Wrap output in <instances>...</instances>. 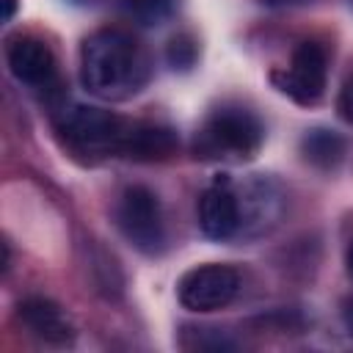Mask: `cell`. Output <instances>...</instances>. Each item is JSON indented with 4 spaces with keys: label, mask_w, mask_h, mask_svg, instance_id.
I'll use <instances>...</instances> for the list:
<instances>
[{
    "label": "cell",
    "mask_w": 353,
    "mask_h": 353,
    "mask_svg": "<svg viewBox=\"0 0 353 353\" xmlns=\"http://www.w3.org/2000/svg\"><path fill=\"white\" fill-rule=\"evenodd\" d=\"M345 265H347V273L353 276V243H350L347 251H345Z\"/></svg>",
    "instance_id": "17"
},
{
    "label": "cell",
    "mask_w": 353,
    "mask_h": 353,
    "mask_svg": "<svg viewBox=\"0 0 353 353\" xmlns=\"http://www.w3.org/2000/svg\"><path fill=\"white\" fill-rule=\"evenodd\" d=\"M240 273L229 265L207 262L188 270L176 284V298L188 312H215L234 301Z\"/></svg>",
    "instance_id": "5"
},
{
    "label": "cell",
    "mask_w": 353,
    "mask_h": 353,
    "mask_svg": "<svg viewBox=\"0 0 353 353\" xmlns=\"http://www.w3.org/2000/svg\"><path fill=\"white\" fill-rule=\"evenodd\" d=\"M336 113H339V119L345 124L353 127V72L345 77V83H342V88L336 94Z\"/></svg>",
    "instance_id": "14"
},
{
    "label": "cell",
    "mask_w": 353,
    "mask_h": 353,
    "mask_svg": "<svg viewBox=\"0 0 353 353\" xmlns=\"http://www.w3.org/2000/svg\"><path fill=\"white\" fill-rule=\"evenodd\" d=\"M116 223L121 234L141 254H160L165 248V223L157 196L143 185H130L116 207Z\"/></svg>",
    "instance_id": "4"
},
{
    "label": "cell",
    "mask_w": 353,
    "mask_h": 353,
    "mask_svg": "<svg viewBox=\"0 0 353 353\" xmlns=\"http://www.w3.org/2000/svg\"><path fill=\"white\" fill-rule=\"evenodd\" d=\"M301 154L320 171H334L345 160V138L328 127H314L301 138Z\"/></svg>",
    "instance_id": "11"
},
{
    "label": "cell",
    "mask_w": 353,
    "mask_h": 353,
    "mask_svg": "<svg viewBox=\"0 0 353 353\" xmlns=\"http://www.w3.org/2000/svg\"><path fill=\"white\" fill-rule=\"evenodd\" d=\"M121 8L138 22V25H163L174 11L179 0H119Z\"/></svg>",
    "instance_id": "12"
},
{
    "label": "cell",
    "mask_w": 353,
    "mask_h": 353,
    "mask_svg": "<svg viewBox=\"0 0 353 353\" xmlns=\"http://www.w3.org/2000/svg\"><path fill=\"white\" fill-rule=\"evenodd\" d=\"M196 58H199V44L188 33H176L165 47V61H168L171 69L185 72V69H190L196 63Z\"/></svg>",
    "instance_id": "13"
},
{
    "label": "cell",
    "mask_w": 353,
    "mask_h": 353,
    "mask_svg": "<svg viewBox=\"0 0 353 353\" xmlns=\"http://www.w3.org/2000/svg\"><path fill=\"white\" fill-rule=\"evenodd\" d=\"M19 320L22 325L47 345H72L74 342V325L66 317V312L50 301V298H28L19 303Z\"/></svg>",
    "instance_id": "9"
},
{
    "label": "cell",
    "mask_w": 353,
    "mask_h": 353,
    "mask_svg": "<svg viewBox=\"0 0 353 353\" xmlns=\"http://www.w3.org/2000/svg\"><path fill=\"white\" fill-rule=\"evenodd\" d=\"M325 74H328V55L317 41H301L292 52L290 69L273 72V85L287 94L298 105H314L325 94Z\"/></svg>",
    "instance_id": "6"
},
{
    "label": "cell",
    "mask_w": 353,
    "mask_h": 353,
    "mask_svg": "<svg viewBox=\"0 0 353 353\" xmlns=\"http://www.w3.org/2000/svg\"><path fill=\"white\" fill-rule=\"evenodd\" d=\"M149 80L143 47L119 28L94 30L80 47V83L99 99H127Z\"/></svg>",
    "instance_id": "1"
},
{
    "label": "cell",
    "mask_w": 353,
    "mask_h": 353,
    "mask_svg": "<svg viewBox=\"0 0 353 353\" xmlns=\"http://www.w3.org/2000/svg\"><path fill=\"white\" fill-rule=\"evenodd\" d=\"M270 3H306V0H270Z\"/></svg>",
    "instance_id": "18"
},
{
    "label": "cell",
    "mask_w": 353,
    "mask_h": 353,
    "mask_svg": "<svg viewBox=\"0 0 353 353\" xmlns=\"http://www.w3.org/2000/svg\"><path fill=\"white\" fill-rule=\"evenodd\" d=\"M342 320H345V328H347V334L353 336V298H347V301L342 303Z\"/></svg>",
    "instance_id": "15"
},
{
    "label": "cell",
    "mask_w": 353,
    "mask_h": 353,
    "mask_svg": "<svg viewBox=\"0 0 353 353\" xmlns=\"http://www.w3.org/2000/svg\"><path fill=\"white\" fill-rule=\"evenodd\" d=\"M350 6H353V0H350Z\"/></svg>",
    "instance_id": "19"
},
{
    "label": "cell",
    "mask_w": 353,
    "mask_h": 353,
    "mask_svg": "<svg viewBox=\"0 0 353 353\" xmlns=\"http://www.w3.org/2000/svg\"><path fill=\"white\" fill-rule=\"evenodd\" d=\"M130 127H132L130 119H121L110 110L91 108V105H69L58 113V130L63 132V138L72 146H77L83 152L121 154Z\"/></svg>",
    "instance_id": "3"
},
{
    "label": "cell",
    "mask_w": 353,
    "mask_h": 353,
    "mask_svg": "<svg viewBox=\"0 0 353 353\" xmlns=\"http://www.w3.org/2000/svg\"><path fill=\"white\" fill-rule=\"evenodd\" d=\"M179 138L171 127L165 124H152V121H132L124 146H121V157L127 160H138V163H152V160H165L176 152Z\"/></svg>",
    "instance_id": "10"
},
{
    "label": "cell",
    "mask_w": 353,
    "mask_h": 353,
    "mask_svg": "<svg viewBox=\"0 0 353 353\" xmlns=\"http://www.w3.org/2000/svg\"><path fill=\"white\" fill-rule=\"evenodd\" d=\"M6 58H8L11 74L19 83H25L30 88L52 85V80H55V58H52V50L44 41H39L33 36H19V39H14L8 44Z\"/></svg>",
    "instance_id": "8"
},
{
    "label": "cell",
    "mask_w": 353,
    "mask_h": 353,
    "mask_svg": "<svg viewBox=\"0 0 353 353\" xmlns=\"http://www.w3.org/2000/svg\"><path fill=\"white\" fill-rule=\"evenodd\" d=\"M199 226L204 237L210 240H229L240 232L243 215H240V199L232 190L229 179H218L210 185L199 199Z\"/></svg>",
    "instance_id": "7"
},
{
    "label": "cell",
    "mask_w": 353,
    "mask_h": 353,
    "mask_svg": "<svg viewBox=\"0 0 353 353\" xmlns=\"http://www.w3.org/2000/svg\"><path fill=\"white\" fill-rule=\"evenodd\" d=\"M265 127L259 116L240 105L215 108L196 132V157L204 160H248L259 152Z\"/></svg>",
    "instance_id": "2"
},
{
    "label": "cell",
    "mask_w": 353,
    "mask_h": 353,
    "mask_svg": "<svg viewBox=\"0 0 353 353\" xmlns=\"http://www.w3.org/2000/svg\"><path fill=\"white\" fill-rule=\"evenodd\" d=\"M14 11H17V0H3V22H11Z\"/></svg>",
    "instance_id": "16"
}]
</instances>
